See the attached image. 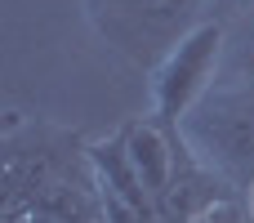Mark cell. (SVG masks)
<instances>
[{
    "instance_id": "obj_1",
    "label": "cell",
    "mask_w": 254,
    "mask_h": 223,
    "mask_svg": "<svg viewBox=\"0 0 254 223\" xmlns=\"http://www.w3.org/2000/svg\"><path fill=\"white\" fill-rule=\"evenodd\" d=\"M179 130L237 192H254V72L237 76L228 89H210L179 121Z\"/></svg>"
},
{
    "instance_id": "obj_2",
    "label": "cell",
    "mask_w": 254,
    "mask_h": 223,
    "mask_svg": "<svg viewBox=\"0 0 254 223\" xmlns=\"http://www.w3.org/2000/svg\"><path fill=\"white\" fill-rule=\"evenodd\" d=\"M205 4L210 0H85V13L121 58L152 72L174 54L188 31L201 27L196 18Z\"/></svg>"
},
{
    "instance_id": "obj_3",
    "label": "cell",
    "mask_w": 254,
    "mask_h": 223,
    "mask_svg": "<svg viewBox=\"0 0 254 223\" xmlns=\"http://www.w3.org/2000/svg\"><path fill=\"white\" fill-rule=\"evenodd\" d=\"M223 49H228V27L219 18H205L196 31H188L174 45V54L156 67V121L161 125H179L210 94Z\"/></svg>"
},
{
    "instance_id": "obj_4",
    "label": "cell",
    "mask_w": 254,
    "mask_h": 223,
    "mask_svg": "<svg viewBox=\"0 0 254 223\" xmlns=\"http://www.w3.org/2000/svg\"><path fill=\"white\" fill-rule=\"evenodd\" d=\"M121 139H125V152H129V161H134V170H138V179L147 183V192L152 197H161L165 188H170V174H174V143H170V130L156 121H129L125 130H121Z\"/></svg>"
},
{
    "instance_id": "obj_5",
    "label": "cell",
    "mask_w": 254,
    "mask_h": 223,
    "mask_svg": "<svg viewBox=\"0 0 254 223\" xmlns=\"http://www.w3.org/2000/svg\"><path fill=\"white\" fill-rule=\"evenodd\" d=\"M89 161H94V174H98V183H103L107 192H116L121 201H129L134 210H143L147 219L156 223V197H152L147 183L138 179V170H134V161H129L121 134L107 139V143H94V148H89Z\"/></svg>"
},
{
    "instance_id": "obj_6",
    "label": "cell",
    "mask_w": 254,
    "mask_h": 223,
    "mask_svg": "<svg viewBox=\"0 0 254 223\" xmlns=\"http://www.w3.org/2000/svg\"><path fill=\"white\" fill-rule=\"evenodd\" d=\"M223 27H228V45H232V72L246 76L254 72V0H223Z\"/></svg>"
},
{
    "instance_id": "obj_7",
    "label": "cell",
    "mask_w": 254,
    "mask_h": 223,
    "mask_svg": "<svg viewBox=\"0 0 254 223\" xmlns=\"http://www.w3.org/2000/svg\"><path fill=\"white\" fill-rule=\"evenodd\" d=\"M196 223H210V215H205V219H196Z\"/></svg>"
}]
</instances>
